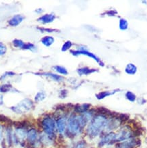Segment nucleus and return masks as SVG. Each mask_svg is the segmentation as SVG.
Segmentation results:
<instances>
[{"label": "nucleus", "instance_id": "obj_1", "mask_svg": "<svg viewBox=\"0 0 147 148\" xmlns=\"http://www.w3.org/2000/svg\"><path fill=\"white\" fill-rule=\"evenodd\" d=\"M108 117L101 113L94 115L86 128V133L91 139L97 138L104 133L108 124Z\"/></svg>", "mask_w": 147, "mask_h": 148}, {"label": "nucleus", "instance_id": "obj_2", "mask_svg": "<svg viewBox=\"0 0 147 148\" xmlns=\"http://www.w3.org/2000/svg\"><path fill=\"white\" fill-rule=\"evenodd\" d=\"M84 128L80 124L78 115L76 113H71L67 118L66 132L71 136H76L82 133Z\"/></svg>", "mask_w": 147, "mask_h": 148}, {"label": "nucleus", "instance_id": "obj_3", "mask_svg": "<svg viewBox=\"0 0 147 148\" xmlns=\"http://www.w3.org/2000/svg\"><path fill=\"white\" fill-rule=\"evenodd\" d=\"M116 143L125 141L129 138L136 137L137 132L133 130L129 125H124L116 132Z\"/></svg>", "mask_w": 147, "mask_h": 148}, {"label": "nucleus", "instance_id": "obj_4", "mask_svg": "<svg viewBox=\"0 0 147 148\" xmlns=\"http://www.w3.org/2000/svg\"><path fill=\"white\" fill-rule=\"evenodd\" d=\"M41 125H42V128L44 130V133L51 136V137L55 138L56 131V121L53 117L50 116L44 117L41 122Z\"/></svg>", "mask_w": 147, "mask_h": 148}, {"label": "nucleus", "instance_id": "obj_5", "mask_svg": "<svg viewBox=\"0 0 147 148\" xmlns=\"http://www.w3.org/2000/svg\"><path fill=\"white\" fill-rule=\"evenodd\" d=\"M116 144V132H104L101 136L100 139L98 142V147H110L111 146Z\"/></svg>", "mask_w": 147, "mask_h": 148}, {"label": "nucleus", "instance_id": "obj_6", "mask_svg": "<svg viewBox=\"0 0 147 148\" xmlns=\"http://www.w3.org/2000/svg\"><path fill=\"white\" fill-rule=\"evenodd\" d=\"M33 107V102L30 99H24L20 101L16 105L11 107V110L17 114H24L27 113Z\"/></svg>", "mask_w": 147, "mask_h": 148}, {"label": "nucleus", "instance_id": "obj_7", "mask_svg": "<svg viewBox=\"0 0 147 148\" xmlns=\"http://www.w3.org/2000/svg\"><path fill=\"white\" fill-rule=\"evenodd\" d=\"M71 53L73 54L74 56H79V55H84V56H86L89 57V58L93 59L94 60H95L101 66H104V64H103V62L99 60V58H98V57H97L95 55H94L93 53H92L87 51V49H86V47H79L78 50L71 51Z\"/></svg>", "mask_w": 147, "mask_h": 148}, {"label": "nucleus", "instance_id": "obj_8", "mask_svg": "<svg viewBox=\"0 0 147 148\" xmlns=\"http://www.w3.org/2000/svg\"><path fill=\"white\" fill-rule=\"evenodd\" d=\"M67 118L68 117L65 115H61V116L58 117L55 120L56 131L59 132L60 135H63L66 132Z\"/></svg>", "mask_w": 147, "mask_h": 148}, {"label": "nucleus", "instance_id": "obj_9", "mask_svg": "<svg viewBox=\"0 0 147 148\" xmlns=\"http://www.w3.org/2000/svg\"><path fill=\"white\" fill-rule=\"evenodd\" d=\"M26 130L23 128H16L14 133H13V141L16 143H20L27 138Z\"/></svg>", "mask_w": 147, "mask_h": 148}, {"label": "nucleus", "instance_id": "obj_10", "mask_svg": "<svg viewBox=\"0 0 147 148\" xmlns=\"http://www.w3.org/2000/svg\"><path fill=\"white\" fill-rule=\"evenodd\" d=\"M27 138L28 141L31 143L36 144L37 143H39V141H38V134H37V130L35 129H31L27 132Z\"/></svg>", "mask_w": 147, "mask_h": 148}, {"label": "nucleus", "instance_id": "obj_11", "mask_svg": "<svg viewBox=\"0 0 147 148\" xmlns=\"http://www.w3.org/2000/svg\"><path fill=\"white\" fill-rule=\"evenodd\" d=\"M24 16H22V14H16L14 15L12 18H11L8 21V24L10 26L15 27V26H18V25L23 21Z\"/></svg>", "mask_w": 147, "mask_h": 148}, {"label": "nucleus", "instance_id": "obj_12", "mask_svg": "<svg viewBox=\"0 0 147 148\" xmlns=\"http://www.w3.org/2000/svg\"><path fill=\"white\" fill-rule=\"evenodd\" d=\"M56 18V16L54 14H46L42 15L38 18V21L42 23L43 24L50 23L54 21V20Z\"/></svg>", "mask_w": 147, "mask_h": 148}, {"label": "nucleus", "instance_id": "obj_13", "mask_svg": "<svg viewBox=\"0 0 147 148\" xmlns=\"http://www.w3.org/2000/svg\"><path fill=\"white\" fill-rule=\"evenodd\" d=\"M120 92V90H114L112 91H103V92H99L95 95L96 98H97V100H101L104 99L105 98L108 97V96H112V95H114L116 94V92Z\"/></svg>", "mask_w": 147, "mask_h": 148}, {"label": "nucleus", "instance_id": "obj_14", "mask_svg": "<svg viewBox=\"0 0 147 148\" xmlns=\"http://www.w3.org/2000/svg\"><path fill=\"white\" fill-rule=\"evenodd\" d=\"M39 140H40L41 143H42L43 145L46 146H50L53 145L54 138L51 137V136L47 135L46 134L44 133L42 135H41L40 139Z\"/></svg>", "mask_w": 147, "mask_h": 148}, {"label": "nucleus", "instance_id": "obj_15", "mask_svg": "<svg viewBox=\"0 0 147 148\" xmlns=\"http://www.w3.org/2000/svg\"><path fill=\"white\" fill-rule=\"evenodd\" d=\"M90 107H91V105L89 104H78L74 107V111L76 113H78V115L82 114V113L88 111L89 110Z\"/></svg>", "mask_w": 147, "mask_h": 148}, {"label": "nucleus", "instance_id": "obj_16", "mask_svg": "<svg viewBox=\"0 0 147 148\" xmlns=\"http://www.w3.org/2000/svg\"><path fill=\"white\" fill-rule=\"evenodd\" d=\"M17 90L14 89L12 85L10 84H4L0 85V92L7 93V92H16Z\"/></svg>", "mask_w": 147, "mask_h": 148}, {"label": "nucleus", "instance_id": "obj_17", "mask_svg": "<svg viewBox=\"0 0 147 148\" xmlns=\"http://www.w3.org/2000/svg\"><path fill=\"white\" fill-rule=\"evenodd\" d=\"M96 71H97V70L91 69V68H88L87 67L80 68L77 70V73H78L79 75H88L93 73H95Z\"/></svg>", "mask_w": 147, "mask_h": 148}, {"label": "nucleus", "instance_id": "obj_18", "mask_svg": "<svg viewBox=\"0 0 147 148\" xmlns=\"http://www.w3.org/2000/svg\"><path fill=\"white\" fill-rule=\"evenodd\" d=\"M125 71L126 73L128 74V75H133L136 73L137 67L134 65V64L129 63V64H128L127 66H126Z\"/></svg>", "mask_w": 147, "mask_h": 148}, {"label": "nucleus", "instance_id": "obj_19", "mask_svg": "<svg viewBox=\"0 0 147 148\" xmlns=\"http://www.w3.org/2000/svg\"><path fill=\"white\" fill-rule=\"evenodd\" d=\"M54 38L52 36H48L42 38V40H41V42H42L44 46H46L47 47L51 46V45L54 43Z\"/></svg>", "mask_w": 147, "mask_h": 148}, {"label": "nucleus", "instance_id": "obj_20", "mask_svg": "<svg viewBox=\"0 0 147 148\" xmlns=\"http://www.w3.org/2000/svg\"><path fill=\"white\" fill-rule=\"evenodd\" d=\"M42 75L46 76V77H48L50 78V79H51L52 80L58 81V82H59V81H62L63 80V78L61 77V76H59L58 75H55V74H53V73H42Z\"/></svg>", "mask_w": 147, "mask_h": 148}, {"label": "nucleus", "instance_id": "obj_21", "mask_svg": "<svg viewBox=\"0 0 147 148\" xmlns=\"http://www.w3.org/2000/svg\"><path fill=\"white\" fill-rule=\"evenodd\" d=\"M46 94L44 92H39L37 93L36 95H35L34 100L36 102H39L43 101V100L46 98Z\"/></svg>", "mask_w": 147, "mask_h": 148}, {"label": "nucleus", "instance_id": "obj_22", "mask_svg": "<svg viewBox=\"0 0 147 148\" xmlns=\"http://www.w3.org/2000/svg\"><path fill=\"white\" fill-rule=\"evenodd\" d=\"M12 45L13 46L16 47V48L23 49L24 45H25V43L20 39H14V40L12 41Z\"/></svg>", "mask_w": 147, "mask_h": 148}, {"label": "nucleus", "instance_id": "obj_23", "mask_svg": "<svg viewBox=\"0 0 147 148\" xmlns=\"http://www.w3.org/2000/svg\"><path fill=\"white\" fill-rule=\"evenodd\" d=\"M125 98H127V100H129L131 102H134L136 100V96L133 94V92L128 91L125 94Z\"/></svg>", "mask_w": 147, "mask_h": 148}, {"label": "nucleus", "instance_id": "obj_24", "mask_svg": "<svg viewBox=\"0 0 147 148\" xmlns=\"http://www.w3.org/2000/svg\"><path fill=\"white\" fill-rule=\"evenodd\" d=\"M128 28V22L124 18H120L119 21V29L122 31L127 30Z\"/></svg>", "mask_w": 147, "mask_h": 148}, {"label": "nucleus", "instance_id": "obj_25", "mask_svg": "<svg viewBox=\"0 0 147 148\" xmlns=\"http://www.w3.org/2000/svg\"><path fill=\"white\" fill-rule=\"evenodd\" d=\"M54 70L57 72L58 73L61 74V75H67L68 74V72H67V69L63 67V66H56L54 67Z\"/></svg>", "mask_w": 147, "mask_h": 148}, {"label": "nucleus", "instance_id": "obj_26", "mask_svg": "<svg viewBox=\"0 0 147 148\" xmlns=\"http://www.w3.org/2000/svg\"><path fill=\"white\" fill-rule=\"evenodd\" d=\"M23 49L31 51L32 52H35L37 51V47L33 44H31V43H26Z\"/></svg>", "mask_w": 147, "mask_h": 148}, {"label": "nucleus", "instance_id": "obj_27", "mask_svg": "<svg viewBox=\"0 0 147 148\" xmlns=\"http://www.w3.org/2000/svg\"><path fill=\"white\" fill-rule=\"evenodd\" d=\"M86 141H79L77 143H75V145L73 146L72 148H86Z\"/></svg>", "mask_w": 147, "mask_h": 148}, {"label": "nucleus", "instance_id": "obj_28", "mask_svg": "<svg viewBox=\"0 0 147 148\" xmlns=\"http://www.w3.org/2000/svg\"><path fill=\"white\" fill-rule=\"evenodd\" d=\"M71 46H72V43H71V41L65 42L63 45V46H62L61 51L64 52V51H66L67 50H69V49L71 47Z\"/></svg>", "mask_w": 147, "mask_h": 148}, {"label": "nucleus", "instance_id": "obj_29", "mask_svg": "<svg viewBox=\"0 0 147 148\" xmlns=\"http://www.w3.org/2000/svg\"><path fill=\"white\" fill-rule=\"evenodd\" d=\"M7 51V47L4 44L0 42V56L4 55Z\"/></svg>", "mask_w": 147, "mask_h": 148}, {"label": "nucleus", "instance_id": "obj_30", "mask_svg": "<svg viewBox=\"0 0 147 148\" xmlns=\"http://www.w3.org/2000/svg\"><path fill=\"white\" fill-rule=\"evenodd\" d=\"M14 75H15V73H12V72H7V73H4L2 76H1V78H0V80L2 81V79H5V78L7 77H12V76H14Z\"/></svg>", "mask_w": 147, "mask_h": 148}, {"label": "nucleus", "instance_id": "obj_31", "mask_svg": "<svg viewBox=\"0 0 147 148\" xmlns=\"http://www.w3.org/2000/svg\"><path fill=\"white\" fill-rule=\"evenodd\" d=\"M67 90H61V92H60L59 97L61 98H65L67 96Z\"/></svg>", "mask_w": 147, "mask_h": 148}, {"label": "nucleus", "instance_id": "obj_32", "mask_svg": "<svg viewBox=\"0 0 147 148\" xmlns=\"http://www.w3.org/2000/svg\"><path fill=\"white\" fill-rule=\"evenodd\" d=\"M38 29L41 30L42 32H49V33H51V32H54V29H47V28H40L39 27Z\"/></svg>", "mask_w": 147, "mask_h": 148}, {"label": "nucleus", "instance_id": "obj_33", "mask_svg": "<svg viewBox=\"0 0 147 148\" xmlns=\"http://www.w3.org/2000/svg\"><path fill=\"white\" fill-rule=\"evenodd\" d=\"M137 103L140 104H144L146 103V100H144V98H139L138 99H137Z\"/></svg>", "mask_w": 147, "mask_h": 148}, {"label": "nucleus", "instance_id": "obj_34", "mask_svg": "<svg viewBox=\"0 0 147 148\" xmlns=\"http://www.w3.org/2000/svg\"><path fill=\"white\" fill-rule=\"evenodd\" d=\"M2 134H3V129L1 125H0V141H1V138H2Z\"/></svg>", "mask_w": 147, "mask_h": 148}, {"label": "nucleus", "instance_id": "obj_35", "mask_svg": "<svg viewBox=\"0 0 147 148\" xmlns=\"http://www.w3.org/2000/svg\"><path fill=\"white\" fill-rule=\"evenodd\" d=\"M3 104V97L2 95L0 94V105H2Z\"/></svg>", "mask_w": 147, "mask_h": 148}, {"label": "nucleus", "instance_id": "obj_36", "mask_svg": "<svg viewBox=\"0 0 147 148\" xmlns=\"http://www.w3.org/2000/svg\"><path fill=\"white\" fill-rule=\"evenodd\" d=\"M42 12H43V10H42V9H37V10H35V12H37V13H41Z\"/></svg>", "mask_w": 147, "mask_h": 148}, {"label": "nucleus", "instance_id": "obj_37", "mask_svg": "<svg viewBox=\"0 0 147 148\" xmlns=\"http://www.w3.org/2000/svg\"><path fill=\"white\" fill-rule=\"evenodd\" d=\"M113 148H120V147H118V146H116V145H114V147H113Z\"/></svg>", "mask_w": 147, "mask_h": 148}]
</instances>
